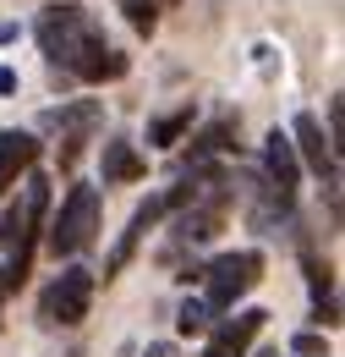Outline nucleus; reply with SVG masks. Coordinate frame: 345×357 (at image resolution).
I'll list each match as a JSON object with an SVG mask.
<instances>
[{
	"label": "nucleus",
	"mask_w": 345,
	"mask_h": 357,
	"mask_svg": "<svg viewBox=\"0 0 345 357\" xmlns=\"http://www.w3.org/2000/svg\"><path fill=\"white\" fill-rule=\"evenodd\" d=\"M39 45L49 55L55 72H72L83 83H110V77H127V55L104 39V28L88 17L83 6H44L39 17Z\"/></svg>",
	"instance_id": "nucleus-1"
},
{
	"label": "nucleus",
	"mask_w": 345,
	"mask_h": 357,
	"mask_svg": "<svg viewBox=\"0 0 345 357\" xmlns=\"http://www.w3.org/2000/svg\"><path fill=\"white\" fill-rule=\"evenodd\" d=\"M44 220H49V181H44V176H28L22 204H11V209L0 215V248L11 253V259H6V269H0V291H17V286L28 280L33 253H39Z\"/></svg>",
	"instance_id": "nucleus-2"
},
{
	"label": "nucleus",
	"mask_w": 345,
	"mask_h": 357,
	"mask_svg": "<svg viewBox=\"0 0 345 357\" xmlns=\"http://www.w3.org/2000/svg\"><path fill=\"white\" fill-rule=\"evenodd\" d=\"M203 308H209V319L214 313H230L252 286L263 280V253L258 248H236V253H219L214 264H203Z\"/></svg>",
	"instance_id": "nucleus-3"
},
{
	"label": "nucleus",
	"mask_w": 345,
	"mask_h": 357,
	"mask_svg": "<svg viewBox=\"0 0 345 357\" xmlns=\"http://www.w3.org/2000/svg\"><path fill=\"white\" fill-rule=\"evenodd\" d=\"M93 236H99V187H72L66 204L55 209L49 231H44V248L55 259H77Z\"/></svg>",
	"instance_id": "nucleus-4"
},
{
	"label": "nucleus",
	"mask_w": 345,
	"mask_h": 357,
	"mask_svg": "<svg viewBox=\"0 0 345 357\" xmlns=\"http://www.w3.org/2000/svg\"><path fill=\"white\" fill-rule=\"evenodd\" d=\"M192 198H198V187H192V181H181V187H170V192H159V198H143V204H137V209H131V220H127V231H121V236H115V248H110V259H104V280H115V275H121V269L131 264V253H137V248H143V236H148V231H154V225L165 220V215H170V209H186V204H192Z\"/></svg>",
	"instance_id": "nucleus-5"
},
{
	"label": "nucleus",
	"mask_w": 345,
	"mask_h": 357,
	"mask_svg": "<svg viewBox=\"0 0 345 357\" xmlns=\"http://www.w3.org/2000/svg\"><path fill=\"white\" fill-rule=\"evenodd\" d=\"M93 308V269L83 264H66L39 297V319L44 324H61V330H77Z\"/></svg>",
	"instance_id": "nucleus-6"
},
{
	"label": "nucleus",
	"mask_w": 345,
	"mask_h": 357,
	"mask_svg": "<svg viewBox=\"0 0 345 357\" xmlns=\"http://www.w3.org/2000/svg\"><path fill=\"white\" fill-rule=\"evenodd\" d=\"M291 149H296V160H302L307 171H312V176H323V187H329V192H335V187H340V154H335V143H329V137H323V127H318V116H296V127H291Z\"/></svg>",
	"instance_id": "nucleus-7"
},
{
	"label": "nucleus",
	"mask_w": 345,
	"mask_h": 357,
	"mask_svg": "<svg viewBox=\"0 0 345 357\" xmlns=\"http://www.w3.org/2000/svg\"><path fill=\"white\" fill-rule=\"evenodd\" d=\"M225 209H230V187H214L209 198H192L181 209V220H175V242H209V236H219Z\"/></svg>",
	"instance_id": "nucleus-8"
},
{
	"label": "nucleus",
	"mask_w": 345,
	"mask_h": 357,
	"mask_svg": "<svg viewBox=\"0 0 345 357\" xmlns=\"http://www.w3.org/2000/svg\"><path fill=\"white\" fill-rule=\"evenodd\" d=\"M263 171H268V187L280 192V204L296 198V187H302V160H296V149H291V137H285V132L263 137Z\"/></svg>",
	"instance_id": "nucleus-9"
},
{
	"label": "nucleus",
	"mask_w": 345,
	"mask_h": 357,
	"mask_svg": "<svg viewBox=\"0 0 345 357\" xmlns=\"http://www.w3.org/2000/svg\"><path fill=\"white\" fill-rule=\"evenodd\" d=\"M263 319H268L263 308H241L236 319H219L214 335H209V357H241L263 335Z\"/></svg>",
	"instance_id": "nucleus-10"
},
{
	"label": "nucleus",
	"mask_w": 345,
	"mask_h": 357,
	"mask_svg": "<svg viewBox=\"0 0 345 357\" xmlns=\"http://www.w3.org/2000/svg\"><path fill=\"white\" fill-rule=\"evenodd\" d=\"M33 160H39V137L33 132H17V127L0 132V192L17 187V176H28Z\"/></svg>",
	"instance_id": "nucleus-11"
},
{
	"label": "nucleus",
	"mask_w": 345,
	"mask_h": 357,
	"mask_svg": "<svg viewBox=\"0 0 345 357\" xmlns=\"http://www.w3.org/2000/svg\"><path fill=\"white\" fill-rule=\"evenodd\" d=\"M99 171H104V187H121V181H143L148 176V160L131 149V137H110L104 154H99Z\"/></svg>",
	"instance_id": "nucleus-12"
},
{
	"label": "nucleus",
	"mask_w": 345,
	"mask_h": 357,
	"mask_svg": "<svg viewBox=\"0 0 345 357\" xmlns=\"http://www.w3.org/2000/svg\"><path fill=\"white\" fill-rule=\"evenodd\" d=\"M192 121H198V110H192V99H186V105H175V110H165V116L148 121V143H154V149H175L181 137L192 132Z\"/></svg>",
	"instance_id": "nucleus-13"
},
{
	"label": "nucleus",
	"mask_w": 345,
	"mask_h": 357,
	"mask_svg": "<svg viewBox=\"0 0 345 357\" xmlns=\"http://www.w3.org/2000/svg\"><path fill=\"white\" fill-rule=\"evenodd\" d=\"M230 137H236V121H219V127H209V132L192 143V160H186V165H198L203 154H230V149H236Z\"/></svg>",
	"instance_id": "nucleus-14"
},
{
	"label": "nucleus",
	"mask_w": 345,
	"mask_h": 357,
	"mask_svg": "<svg viewBox=\"0 0 345 357\" xmlns=\"http://www.w3.org/2000/svg\"><path fill=\"white\" fill-rule=\"evenodd\" d=\"M121 11H127V22L143 33V39L159 28V6H154V0H121Z\"/></svg>",
	"instance_id": "nucleus-15"
},
{
	"label": "nucleus",
	"mask_w": 345,
	"mask_h": 357,
	"mask_svg": "<svg viewBox=\"0 0 345 357\" xmlns=\"http://www.w3.org/2000/svg\"><path fill=\"white\" fill-rule=\"evenodd\" d=\"M175 330H181V335H203V330H209V308H203V297H186V303H181Z\"/></svg>",
	"instance_id": "nucleus-16"
},
{
	"label": "nucleus",
	"mask_w": 345,
	"mask_h": 357,
	"mask_svg": "<svg viewBox=\"0 0 345 357\" xmlns=\"http://www.w3.org/2000/svg\"><path fill=\"white\" fill-rule=\"evenodd\" d=\"M291 352H296V357H329V341H323L318 330H307V335H296V341H291Z\"/></svg>",
	"instance_id": "nucleus-17"
},
{
	"label": "nucleus",
	"mask_w": 345,
	"mask_h": 357,
	"mask_svg": "<svg viewBox=\"0 0 345 357\" xmlns=\"http://www.w3.org/2000/svg\"><path fill=\"white\" fill-rule=\"evenodd\" d=\"M329 143H335V154L345 149V105H340V93L329 99Z\"/></svg>",
	"instance_id": "nucleus-18"
},
{
	"label": "nucleus",
	"mask_w": 345,
	"mask_h": 357,
	"mask_svg": "<svg viewBox=\"0 0 345 357\" xmlns=\"http://www.w3.org/2000/svg\"><path fill=\"white\" fill-rule=\"evenodd\" d=\"M0 93H17V72L11 66H0Z\"/></svg>",
	"instance_id": "nucleus-19"
},
{
	"label": "nucleus",
	"mask_w": 345,
	"mask_h": 357,
	"mask_svg": "<svg viewBox=\"0 0 345 357\" xmlns=\"http://www.w3.org/2000/svg\"><path fill=\"white\" fill-rule=\"evenodd\" d=\"M17 39V22H0V45H11Z\"/></svg>",
	"instance_id": "nucleus-20"
},
{
	"label": "nucleus",
	"mask_w": 345,
	"mask_h": 357,
	"mask_svg": "<svg viewBox=\"0 0 345 357\" xmlns=\"http://www.w3.org/2000/svg\"><path fill=\"white\" fill-rule=\"evenodd\" d=\"M154 6H159V11H165V6H181V0H154Z\"/></svg>",
	"instance_id": "nucleus-21"
},
{
	"label": "nucleus",
	"mask_w": 345,
	"mask_h": 357,
	"mask_svg": "<svg viewBox=\"0 0 345 357\" xmlns=\"http://www.w3.org/2000/svg\"><path fill=\"white\" fill-rule=\"evenodd\" d=\"M258 357H280V352H258Z\"/></svg>",
	"instance_id": "nucleus-22"
}]
</instances>
